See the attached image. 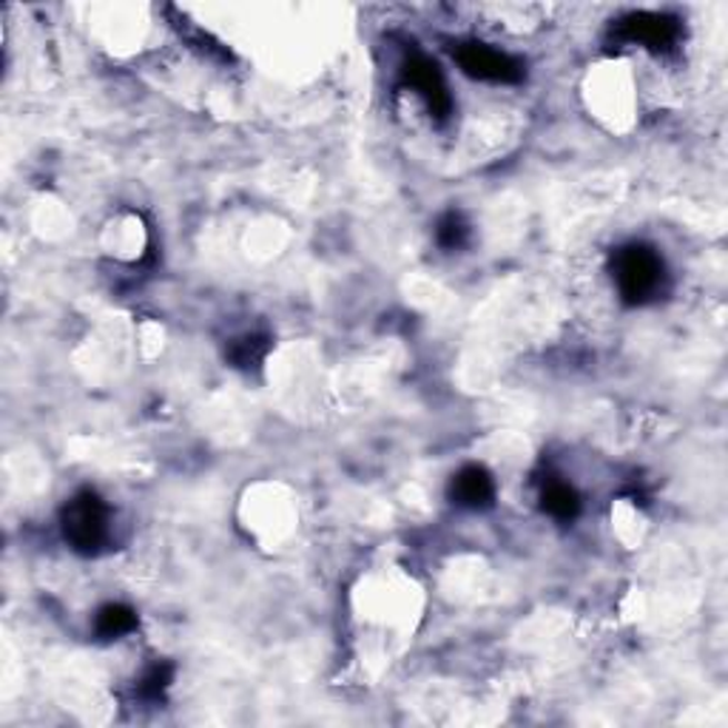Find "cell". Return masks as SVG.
Returning <instances> with one entry per match:
<instances>
[{
  "instance_id": "6",
  "label": "cell",
  "mask_w": 728,
  "mask_h": 728,
  "mask_svg": "<svg viewBox=\"0 0 728 728\" xmlns=\"http://www.w3.org/2000/svg\"><path fill=\"white\" fill-rule=\"evenodd\" d=\"M450 498L458 507H490L492 498H496V483H492V476L483 467H465L458 476H452Z\"/></svg>"
},
{
  "instance_id": "2",
  "label": "cell",
  "mask_w": 728,
  "mask_h": 728,
  "mask_svg": "<svg viewBox=\"0 0 728 728\" xmlns=\"http://www.w3.org/2000/svg\"><path fill=\"white\" fill-rule=\"evenodd\" d=\"M63 536L83 555H94L109 538V507L97 492L83 490L63 509Z\"/></svg>"
},
{
  "instance_id": "3",
  "label": "cell",
  "mask_w": 728,
  "mask_h": 728,
  "mask_svg": "<svg viewBox=\"0 0 728 728\" xmlns=\"http://www.w3.org/2000/svg\"><path fill=\"white\" fill-rule=\"evenodd\" d=\"M456 60L465 69V74L476 80H487V83H518L523 78L521 60L507 52H498L487 43H476V40L458 46Z\"/></svg>"
},
{
  "instance_id": "10",
  "label": "cell",
  "mask_w": 728,
  "mask_h": 728,
  "mask_svg": "<svg viewBox=\"0 0 728 728\" xmlns=\"http://www.w3.org/2000/svg\"><path fill=\"white\" fill-rule=\"evenodd\" d=\"M265 353H268V339H262V336H246L231 348V359L237 361V368H253L257 361L265 359Z\"/></svg>"
},
{
  "instance_id": "9",
  "label": "cell",
  "mask_w": 728,
  "mask_h": 728,
  "mask_svg": "<svg viewBox=\"0 0 728 728\" xmlns=\"http://www.w3.org/2000/svg\"><path fill=\"white\" fill-rule=\"evenodd\" d=\"M467 237H470V226H467L465 217L456 211L445 213L439 226H436V239H439V246L447 248V251H456V248L465 246Z\"/></svg>"
},
{
  "instance_id": "11",
  "label": "cell",
  "mask_w": 728,
  "mask_h": 728,
  "mask_svg": "<svg viewBox=\"0 0 728 728\" xmlns=\"http://www.w3.org/2000/svg\"><path fill=\"white\" fill-rule=\"evenodd\" d=\"M171 684V666H154V669L149 671V675L142 677V695L146 697H157V695H162V691H166V686Z\"/></svg>"
},
{
  "instance_id": "8",
  "label": "cell",
  "mask_w": 728,
  "mask_h": 728,
  "mask_svg": "<svg viewBox=\"0 0 728 728\" xmlns=\"http://www.w3.org/2000/svg\"><path fill=\"white\" fill-rule=\"evenodd\" d=\"M97 635L106 640L111 638H123V635L134 632L137 629V615L134 609L123 604H109L97 612Z\"/></svg>"
},
{
  "instance_id": "4",
  "label": "cell",
  "mask_w": 728,
  "mask_h": 728,
  "mask_svg": "<svg viewBox=\"0 0 728 728\" xmlns=\"http://www.w3.org/2000/svg\"><path fill=\"white\" fill-rule=\"evenodd\" d=\"M401 78H405L410 89H416L425 97L427 109H430L436 120H447L452 114V97L447 91L439 66L432 63V60H427L425 54H410L405 66H401Z\"/></svg>"
},
{
  "instance_id": "7",
  "label": "cell",
  "mask_w": 728,
  "mask_h": 728,
  "mask_svg": "<svg viewBox=\"0 0 728 728\" xmlns=\"http://www.w3.org/2000/svg\"><path fill=\"white\" fill-rule=\"evenodd\" d=\"M541 503L549 516L558 518V521H572L580 512L578 492L564 481H549L541 492Z\"/></svg>"
},
{
  "instance_id": "5",
  "label": "cell",
  "mask_w": 728,
  "mask_h": 728,
  "mask_svg": "<svg viewBox=\"0 0 728 728\" xmlns=\"http://www.w3.org/2000/svg\"><path fill=\"white\" fill-rule=\"evenodd\" d=\"M620 38L629 40V43H640L651 52H666L680 38V23L669 14L658 12H635L626 14L618 27Z\"/></svg>"
},
{
  "instance_id": "1",
  "label": "cell",
  "mask_w": 728,
  "mask_h": 728,
  "mask_svg": "<svg viewBox=\"0 0 728 728\" xmlns=\"http://www.w3.org/2000/svg\"><path fill=\"white\" fill-rule=\"evenodd\" d=\"M615 282L626 305H644L658 293L664 282V262L651 248L626 246L615 253Z\"/></svg>"
}]
</instances>
